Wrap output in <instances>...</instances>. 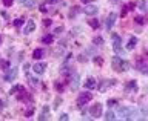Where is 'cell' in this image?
Returning <instances> with one entry per match:
<instances>
[{"instance_id":"484cf974","label":"cell","mask_w":148,"mask_h":121,"mask_svg":"<svg viewBox=\"0 0 148 121\" xmlns=\"http://www.w3.org/2000/svg\"><path fill=\"white\" fill-rule=\"evenodd\" d=\"M2 68H3V69H8V68H9V62H6V60H5V62L2 63Z\"/></svg>"},{"instance_id":"d4e9b609","label":"cell","mask_w":148,"mask_h":121,"mask_svg":"<svg viewBox=\"0 0 148 121\" xmlns=\"http://www.w3.org/2000/svg\"><path fill=\"white\" fill-rule=\"evenodd\" d=\"M29 81H31V84H34V86H37V78H32V77H29Z\"/></svg>"},{"instance_id":"4316f807","label":"cell","mask_w":148,"mask_h":121,"mask_svg":"<svg viewBox=\"0 0 148 121\" xmlns=\"http://www.w3.org/2000/svg\"><path fill=\"white\" fill-rule=\"evenodd\" d=\"M127 14H128V8H123V9H122V12H120V16H122V17H125Z\"/></svg>"},{"instance_id":"603a6c76","label":"cell","mask_w":148,"mask_h":121,"mask_svg":"<svg viewBox=\"0 0 148 121\" xmlns=\"http://www.w3.org/2000/svg\"><path fill=\"white\" fill-rule=\"evenodd\" d=\"M94 43H96V45H102V43H103V40H102L100 37H96V39H94Z\"/></svg>"},{"instance_id":"8d00e7d4","label":"cell","mask_w":148,"mask_h":121,"mask_svg":"<svg viewBox=\"0 0 148 121\" xmlns=\"http://www.w3.org/2000/svg\"><path fill=\"white\" fill-rule=\"evenodd\" d=\"M111 2H113V3H119L120 0H111Z\"/></svg>"},{"instance_id":"7402d4cb","label":"cell","mask_w":148,"mask_h":121,"mask_svg":"<svg viewBox=\"0 0 148 121\" xmlns=\"http://www.w3.org/2000/svg\"><path fill=\"white\" fill-rule=\"evenodd\" d=\"M2 2H3V5H5V6H11L14 0H2Z\"/></svg>"},{"instance_id":"836d02e7","label":"cell","mask_w":148,"mask_h":121,"mask_svg":"<svg viewBox=\"0 0 148 121\" xmlns=\"http://www.w3.org/2000/svg\"><path fill=\"white\" fill-rule=\"evenodd\" d=\"M51 25V20H43V26H49Z\"/></svg>"},{"instance_id":"7c38bea8","label":"cell","mask_w":148,"mask_h":121,"mask_svg":"<svg viewBox=\"0 0 148 121\" xmlns=\"http://www.w3.org/2000/svg\"><path fill=\"white\" fill-rule=\"evenodd\" d=\"M43 55H45V51H43V49H36L34 52H32V57H34L36 60L43 58Z\"/></svg>"},{"instance_id":"ffe728a7","label":"cell","mask_w":148,"mask_h":121,"mask_svg":"<svg viewBox=\"0 0 148 121\" xmlns=\"http://www.w3.org/2000/svg\"><path fill=\"white\" fill-rule=\"evenodd\" d=\"M90 25H91V28L97 29V28H99V20H96V18H94V20H91V22H90Z\"/></svg>"},{"instance_id":"4dcf8cb0","label":"cell","mask_w":148,"mask_h":121,"mask_svg":"<svg viewBox=\"0 0 148 121\" xmlns=\"http://www.w3.org/2000/svg\"><path fill=\"white\" fill-rule=\"evenodd\" d=\"M116 104V100H108V106L111 107V106H114Z\"/></svg>"},{"instance_id":"d6a6232c","label":"cell","mask_w":148,"mask_h":121,"mask_svg":"<svg viewBox=\"0 0 148 121\" xmlns=\"http://www.w3.org/2000/svg\"><path fill=\"white\" fill-rule=\"evenodd\" d=\"M56 89H57V91H63V86H60V83H57V84H56Z\"/></svg>"},{"instance_id":"d6986e66","label":"cell","mask_w":148,"mask_h":121,"mask_svg":"<svg viewBox=\"0 0 148 121\" xmlns=\"http://www.w3.org/2000/svg\"><path fill=\"white\" fill-rule=\"evenodd\" d=\"M23 23H25V20H23V18H16V20H14V22H12V25L18 28V26H22V25H23Z\"/></svg>"},{"instance_id":"e575fe53","label":"cell","mask_w":148,"mask_h":121,"mask_svg":"<svg viewBox=\"0 0 148 121\" xmlns=\"http://www.w3.org/2000/svg\"><path fill=\"white\" fill-rule=\"evenodd\" d=\"M46 3H51V5H54V3H57V0H45Z\"/></svg>"},{"instance_id":"e0dca14e","label":"cell","mask_w":148,"mask_h":121,"mask_svg":"<svg viewBox=\"0 0 148 121\" xmlns=\"http://www.w3.org/2000/svg\"><path fill=\"white\" fill-rule=\"evenodd\" d=\"M127 89H128V91H134V89H137V83L134 81V80H133V81H130V83H128V86H127Z\"/></svg>"},{"instance_id":"83f0119b","label":"cell","mask_w":148,"mask_h":121,"mask_svg":"<svg viewBox=\"0 0 148 121\" xmlns=\"http://www.w3.org/2000/svg\"><path fill=\"white\" fill-rule=\"evenodd\" d=\"M77 11H79V8H73V9H71V14H69V16H71V17H73V16H76V12H77Z\"/></svg>"},{"instance_id":"277c9868","label":"cell","mask_w":148,"mask_h":121,"mask_svg":"<svg viewBox=\"0 0 148 121\" xmlns=\"http://www.w3.org/2000/svg\"><path fill=\"white\" fill-rule=\"evenodd\" d=\"M111 39H113V49L116 51V52H119V51H120V43H122V39H120V35L113 34V35H111Z\"/></svg>"},{"instance_id":"ba28073f","label":"cell","mask_w":148,"mask_h":121,"mask_svg":"<svg viewBox=\"0 0 148 121\" xmlns=\"http://www.w3.org/2000/svg\"><path fill=\"white\" fill-rule=\"evenodd\" d=\"M16 77H17V69H16V68H12L11 71H8V72H6V75H5V80H6V81H12Z\"/></svg>"},{"instance_id":"6da1fadb","label":"cell","mask_w":148,"mask_h":121,"mask_svg":"<svg viewBox=\"0 0 148 121\" xmlns=\"http://www.w3.org/2000/svg\"><path fill=\"white\" fill-rule=\"evenodd\" d=\"M111 66H113L116 71H128L130 69L128 62H123V60L119 58V57H114L113 60H111Z\"/></svg>"},{"instance_id":"2e32d148","label":"cell","mask_w":148,"mask_h":121,"mask_svg":"<svg viewBox=\"0 0 148 121\" xmlns=\"http://www.w3.org/2000/svg\"><path fill=\"white\" fill-rule=\"evenodd\" d=\"M53 40L54 39H53V35H51V34L49 35H45L43 39H42V41H43L45 45H51V43H53Z\"/></svg>"},{"instance_id":"1f68e13d","label":"cell","mask_w":148,"mask_h":121,"mask_svg":"<svg viewBox=\"0 0 148 121\" xmlns=\"http://www.w3.org/2000/svg\"><path fill=\"white\" fill-rule=\"evenodd\" d=\"M32 114H34V110H32V109H28V112H26V117H31Z\"/></svg>"},{"instance_id":"5bb4252c","label":"cell","mask_w":148,"mask_h":121,"mask_svg":"<svg viewBox=\"0 0 148 121\" xmlns=\"http://www.w3.org/2000/svg\"><path fill=\"white\" fill-rule=\"evenodd\" d=\"M77 87H79V74L74 72V80H73V86H71V89H73V91H76Z\"/></svg>"},{"instance_id":"7a4b0ae2","label":"cell","mask_w":148,"mask_h":121,"mask_svg":"<svg viewBox=\"0 0 148 121\" xmlns=\"http://www.w3.org/2000/svg\"><path fill=\"white\" fill-rule=\"evenodd\" d=\"M91 98H92V95H91V92H82L80 95H79V98H77V106H85L86 103H90L91 101Z\"/></svg>"},{"instance_id":"f546056e","label":"cell","mask_w":148,"mask_h":121,"mask_svg":"<svg viewBox=\"0 0 148 121\" xmlns=\"http://www.w3.org/2000/svg\"><path fill=\"white\" fill-rule=\"evenodd\" d=\"M59 118H60V121H62V120H68V115H66V114H62Z\"/></svg>"},{"instance_id":"52a82bcc","label":"cell","mask_w":148,"mask_h":121,"mask_svg":"<svg viewBox=\"0 0 148 121\" xmlns=\"http://www.w3.org/2000/svg\"><path fill=\"white\" fill-rule=\"evenodd\" d=\"M46 69V63H36L34 66H32V71L36 74H43Z\"/></svg>"},{"instance_id":"8fae6325","label":"cell","mask_w":148,"mask_h":121,"mask_svg":"<svg viewBox=\"0 0 148 121\" xmlns=\"http://www.w3.org/2000/svg\"><path fill=\"white\" fill-rule=\"evenodd\" d=\"M85 87H86V89H94V87H96V80H94V78H86V80H85Z\"/></svg>"},{"instance_id":"4fadbf2b","label":"cell","mask_w":148,"mask_h":121,"mask_svg":"<svg viewBox=\"0 0 148 121\" xmlns=\"http://www.w3.org/2000/svg\"><path fill=\"white\" fill-rule=\"evenodd\" d=\"M136 43H137V37H131V39H130V41H128V45H127V49H128V51L134 49Z\"/></svg>"},{"instance_id":"9a60e30c","label":"cell","mask_w":148,"mask_h":121,"mask_svg":"<svg viewBox=\"0 0 148 121\" xmlns=\"http://www.w3.org/2000/svg\"><path fill=\"white\" fill-rule=\"evenodd\" d=\"M23 91H25V87H23L22 84H17L11 89V94H17V92H23Z\"/></svg>"},{"instance_id":"9c48e42d","label":"cell","mask_w":148,"mask_h":121,"mask_svg":"<svg viewBox=\"0 0 148 121\" xmlns=\"http://www.w3.org/2000/svg\"><path fill=\"white\" fill-rule=\"evenodd\" d=\"M34 29H36V23H34V20H29L25 26V34H31Z\"/></svg>"},{"instance_id":"74e56055","label":"cell","mask_w":148,"mask_h":121,"mask_svg":"<svg viewBox=\"0 0 148 121\" xmlns=\"http://www.w3.org/2000/svg\"><path fill=\"white\" fill-rule=\"evenodd\" d=\"M20 2H22V3H25V2H26V0H20Z\"/></svg>"},{"instance_id":"5b68a950","label":"cell","mask_w":148,"mask_h":121,"mask_svg":"<svg viewBox=\"0 0 148 121\" xmlns=\"http://www.w3.org/2000/svg\"><path fill=\"white\" fill-rule=\"evenodd\" d=\"M83 12L88 14V16H94V14L99 12V8H97L96 5H88V3H86V6L83 8Z\"/></svg>"},{"instance_id":"ac0fdd59","label":"cell","mask_w":148,"mask_h":121,"mask_svg":"<svg viewBox=\"0 0 148 121\" xmlns=\"http://www.w3.org/2000/svg\"><path fill=\"white\" fill-rule=\"evenodd\" d=\"M105 118L108 120V121H111V120H114V118H116V115H114L113 110H108V112H106V115H105Z\"/></svg>"},{"instance_id":"44dd1931","label":"cell","mask_w":148,"mask_h":121,"mask_svg":"<svg viewBox=\"0 0 148 121\" xmlns=\"http://www.w3.org/2000/svg\"><path fill=\"white\" fill-rule=\"evenodd\" d=\"M139 8H140L142 11H145V8H147V5H145V0H140V2H139Z\"/></svg>"},{"instance_id":"f1b7e54d","label":"cell","mask_w":148,"mask_h":121,"mask_svg":"<svg viewBox=\"0 0 148 121\" xmlns=\"http://www.w3.org/2000/svg\"><path fill=\"white\" fill-rule=\"evenodd\" d=\"M94 63H96V64H102V58H100V57H96V58H94Z\"/></svg>"},{"instance_id":"cb8c5ba5","label":"cell","mask_w":148,"mask_h":121,"mask_svg":"<svg viewBox=\"0 0 148 121\" xmlns=\"http://www.w3.org/2000/svg\"><path fill=\"white\" fill-rule=\"evenodd\" d=\"M136 22L139 23V25H142V23H143V17H142V16H137V17H136Z\"/></svg>"},{"instance_id":"f35d334b","label":"cell","mask_w":148,"mask_h":121,"mask_svg":"<svg viewBox=\"0 0 148 121\" xmlns=\"http://www.w3.org/2000/svg\"><path fill=\"white\" fill-rule=\"evenodd\" d=\"M0 43H2V37H0Z\"/></svg>"},{"instance_id":"3957f363","label":"cell","mask_w":148,"mask_h":121,"mask_svg":"<svg viewBox=\"0 0 148 121\" xmlns=\"http://www.w3.org/2000/svg\"><path fill=\"white\" fill-rule=\"evenodd\" d=\"M90 115H91L92 118H99L100 115H102V104L100 103L92 104L91 107H90Z\"/></svg>"},{"instance_id":"8992f818","label":"cell","mask_w":148,"mask_h":121,"mask_svg":"<svg viewBox=\"0 0 148 121\" xmlns=\"http://www.w3.org/2000/svg\"><path fill=\"white\" fill-rule=\"evenodd\" d=\"M116 18H117V16H116V12H111L108 18H106V29L111 31V28L114 26V23H116Z\"/></svg>"},{"instance_id":"d590c367","label":"cell","mask_w":148,"mask_h":121,"mask_svg":"<svg viewBox=\"0 0 148 121\" xmlns=\"http://www.w3.org/2000/svg\"><path fill=\"white\" fill-rule=\"evenodd\" d=\"M82 2H83V3L86 5V3H90V2H92V0H82Z\"/></svg>"},{"instance_id":"30bf717a","label":"cell","mask_w":148,"mask_h":121,"mask_svg":"<svg viewBox=\"0 0 148 121\" xmlns=\"http://www.w3.org/2000/svg\"><path fill=\"white\" fill-rule=\"evenodd\" d=\"M48 114H49V107H48V106H45V107L42 109V114L39 115V120H40V121L48 120Z\"/></svg>"}]
</instances>
